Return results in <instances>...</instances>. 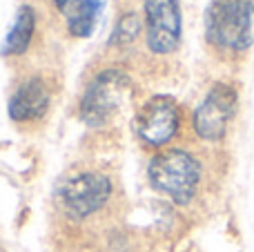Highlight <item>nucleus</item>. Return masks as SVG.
Here are the masks:
<instances>
[{"label": "nucleus", "mask_w": 254, "mask_h": 252, "mask_svg": "<svg viewBox=\"0 0 254 252\" xmlns=\"http://www.w3.org/2000/svg\"><path fill=\"white\" fill-rule=\"evenodd\" d=\"M205 38L219 49L243 52L254 43L250 0H212L205 9Z\"/></svg>", "instance_id": "nucleus-1"}, {"label": "nucleus", "mask_w": 254, "mask_h": 252, "mask_svg": "<svg viewBox=\"0 0 254 252\" xmlns=\"http://www.w3.org/2000/svg\"><path fill=\"white\" fill-rule=\"evenodd\" d=\"M147 177L158 192L167 194L174 203L185 205L196 194L198 181H201V165L190 152L167 150L152 159Z\"/></svg>", "instance_id": "nucleus-2"}, {"label": "nucleus", "mask_w": 254, "mask_h": 252, "mask_svg": "<svg viewBox=\"0 0 254 252\" xmlns=\"http://www.w3.org/2000/svg\"><path fill=\"white\" fill-rule=\"evenodd\" d=\"M131 94L129 76L119 69H105L89 83L85 96L80 101V119L89 127L105 125Z\"/></svg>", "instance_id": "nucleus-3"}, {"label": "nucleus", "mask_w": 254, "mask_h": 252, "mask_svg": "<svg viewBox=\"0 0 254 252\" xmlns=\"http://www.w3.org/2000/svg\"><path fill=\"white\" fill-rule=\"evenodd\" d=\"M112 194V183L105 174L85 172L71 177L61 188V201L67 214L74 219H85L101 210Z\"/></svg>", "instance_id": "nucleus-4"}, {"label": "nucleus", "mask_w": 254, "mask_h": 252, "mask_svg": "<svg viewBox=\"0 0 254 252\" xmlns=\"http://www.w3.org/2000/svg\"><path fill=\"white\" fill-rule=\"evenodd\" d=\"M145 29L147 47L154 54L174 52L183 31L179 0H145Z\"/></svg>", "instance_id": "nucleus-5"}, {"label": "nucleus", "mask_w": 254, "mask_h": 252, "mask_svg": "<svg viewBox=\"0 0 254 252\" xmlns=\"http://www.w3.org/2000/svg\"><path fill=\"white\" fill-rule=\"evenodd\" d=\"M237 112V92L230 85H214L194 112V129L205 141H221Z\"/></svg>", "instance_id": "nucleus-6"}, {"label": "nucleus", "mask_w": 254, "mask_h": 252, "mask_svg": "<svg viewBox=\"0 0 254 252\" xmlns=\"http://www.w3.org/2000/svg\"><path fill=\"white\" fill-rule=\"evenodd\" d=\"M179 129V107L170 96H152L136 116V132L147 145H165Z\"/></svg>", "instance_id": "nucleus-7"}, {"label": "nucleus", "mask_w": 254, "mask_h": 252, "mask_svg": "<svg viewBox=\"0 0 254 252\" xmlns=\"http://www.w3.org/2000/svg\"><path fill=\"white\" fill-rule=\"evenodd\" d=\"M49 107V92L40 78H29L16 89V94L9 101V116L13 121H34L47 112Z\"/></svg>", "instance_id": "nucleus-8"}, {"label": "nucleus", "mask_w": 254, "mask_h": 252, "mask_svg": "<svg viewBox=\"0 0 254 252\" xmlns=\"http://www.w3.org/2000/svg\"><path fill=\"white\" fill-rule=\"evenodd\" d=\"M105 0H74L67 4V29L76 38H87L94 34Z\"/></svg>", "instance_id": "nucleus-9"}, {"label": "nucleus", "mask_w": 254, "mask_h": 252, "mask_svg": "<svg viewBox=\"0 0 254 252\" xmlns=\"http://www.w3.org/2000/svg\"><path fill=\"white\" fill-rule=\"evenodd\" d=\"M36 29V13L29 4H22L16 13V20H13V27L9 29L7 38H4V47L2 54L7 56H16V54H22L31 43V36H34Z\"/></svg>", "instance_id": "nucleus-10"}, {"label": "nucleus", "mask_w": 254, "mask_h": 252, "mask_svg": "<svg viewBox=\"0 0 254 252\" xmlns=\"http://www.w3.org/2000/svg\"><path fill=\"white\" fill-rule=\"evenodd\" d=\"M138 31H140V18L136 16V13H125V16H121V20L116 22L110 43L112 45H129L136 40Z\"/></svg>", "instance_id": "nucleus-11"}, {"label": "nucleus", "mask_w": 254, "mask_h": 252, "mask_svg": "<svg viewBox=\"0 0 254 252\" xmlns=\"http://www.w3.org/2000/svg\"><path fill=\"white\" fill-rule=\"evenodd\" d=\"M54 2H56L58 7H61V9H65L67 4H69V0H54Z\"/></svg>", "instance_id": "nucleus-12"}]
</instances>
